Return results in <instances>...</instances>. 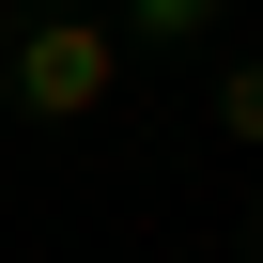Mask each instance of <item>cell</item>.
Wrapping results in <instances>:
<instances>
[{
  "label": "cell",
  "instance_id": "3957f363",
  "mask_svg": "<svg viewBox=\"0 0 263 263\" xmlns=\"http://www.w3.org/2000/svg\"><path fill=\"white\" fill-rule=\"evenodd\" d=\"M217 140L263 155V62H217Z\"/></svg>",
  "mask_w": 263,
  "mask_h": 263
},
{
  "label": "cell",
  "instance_id": "6da1fadb",
  "mask_svg": "<svg viewBox=\"0 0 263 263\" xmlns=\"http://www.w3.org/2000/svg\"><path fill=\"white\" fill-rule=\"evenodd\" d=\"M124 62H140V47H124L108 16H47V31H16L0 93H16L31 124H78V108H108V93H124Z\"/></svg>",
  "mask_w": 263,
  "mask_h": 263
},
{
  "label": "cell",
  "instance_id": "7a4b0ae2",
  "mask_svg": "<svg viewBox=\"0 0 263 263\" xmlns=\"http://www.w3.org/2000/svg\"><path fill=\"white\" fill-rule=\"evenodd\" d=\"M217 16H232V0H124V16H108V31H124V47H201Z\"/></svg>",
  "mask_w": 263,
  "mask_h": 263
}]
</instances>
